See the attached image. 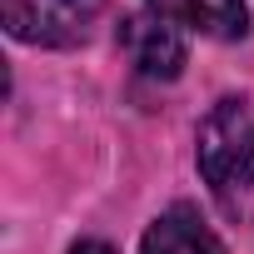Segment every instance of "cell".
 <instances>
[{"label": "cell", "mask_w": 254, "mask_h": 254, "mask_svg": "<svg viewBox=\"0 0 254 254\" xmlns=\"http://www.w3.org/2000/svg\"><path fill=\"white\" fill-rule=\"evenodd\" d=\"M194 165L229 224H254V115L244 95L214 100L194 135Z\"/></svg>", "instance_id": "6da1fadb"}, {"label": "cell", "mask_w": 254, "mask_h": 254, "mask_svg": "<svg viewBox=\"0 0 254 254\" xmlns=\"http://www.w3.org/2000/svg\"><path fill=\"white\" fill-rule=\"evenodd\" d=\"M105 0H0V20L10 40L40 45V50H70L85 45L100 25Z\"/></svg>", "instance_id": "7a4b0ae2"}, {"label": "cell", "mask_w": 254, "mask_h": 254, "mask_svg": "<svg viewBox=\"0 0 254 254\" xmlns=\"http://www.w3.org/2000/svg\"><path fill=\"white\" fill-rule=\"evenodd\" d=\"M120 50L125 60L135 65V75L155 80V85H170L180 80L185 60H190V45H185V30L155 10H135L120 20Z\"/></svg>", "instance_id": "3957f363"}, {"label": "cell", "mask_w": 254, "mask_h": 254, "mask_svg": "<svg viewBox=\"0 0 254 254\" xmlns=\"http://www.w3.org/2000/svg\"><path fill=\"white\" fill-rule=\"evenodd\" d=\"M140 254H224V239L199 214V204L180 199L165 214H155V224L140 239Z\"/></svg>", "instance_id": "277c9868"}, {"label": "cell", "mask_w": 254, "mask_h": 254, "mask_svg": "<svg viewBox=\"0 0 254 254\" xmlns=\"http://www.w3.org/2000/svg\"><path fill=\"white\" fill-rule=\"evenodd\" d=\"M145 10L175 20L180 30H199V35H214V40H239L249 30L244 0H145Z\"/></svg>", "instance_id": "5b68a950"}, {"label": "cell", "mask_w": 254, "mask_h": 254, "mask_svg": "<svg viewBox=\"0 0 254 254\" xmlns=\"http://www.w3.org/2000/svg\"><path fill=\"white\" fill-rule=\"evenodd\" d=\"M70 254H120V249H110V244H100V239H85V244H75Z\"/></svg>", "instance_id": "8992f818"}]
</instances>
